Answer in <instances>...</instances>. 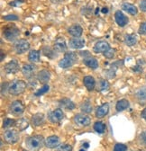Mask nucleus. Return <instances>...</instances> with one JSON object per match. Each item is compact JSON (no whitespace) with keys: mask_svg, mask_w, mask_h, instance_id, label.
Wrapping results in <instances>:
<instances>
[{"mask_svg":"<svg viewBox=\"0 0 146 151\" xmlns=\"http://www.w3.org/2000/svg\"><path fill=\"white\" fill-rule=\"evenodd\" d=\"M26 147H28L29 150L31 151H38L41 149L44 144V139L41 135H35L29 137L25 140Z\"/></svg>","mask_w":146,"mask_h":151,"instance_id":"1","label":"nucleus"},{"mask_svg":"<svg viewBox=\"0 0 146 151\" xmlns=\"http://www.w3.org/2000/svg\"><path fill=\"white\" fill-rule=\"evenodd\" d=\"M3 35L7 41L13 42L20 35V30L15 24H8L3 29Z\"/></svg>","mask_w":146,"mask_h":151,"instance_id":"2","label":"nucleus"},{"mask_svg":"<svg viewBox=\"0 0 146 151\" xmlns=\"http://www.w3.org/2000/svg\"><path fill=\"white\" fill-rule=\"evenodd\" d=\"M26 88V83L23 80H15L8 86V92L12 96H19L23 93Z\"/></svg>","mask_w":146,"mask_h":151,"instance_id":"3","label":"nucleus"},{"mask_svg":"<svg viewBox=\"0 0 146 151\" xmlns=\"http://www.w3.org/2000/svg\"><path fill=\"white\" fill-rule=\"evenodd\" d=\"M78 60V56L75 52H67L64 55V58L59 62V66L61 68H68L74 65Z\"/></svg>","mask_w":146,"mask_h":151,"instance_id":"4","label":"nucleus"},{"mask_svg":"<svg viewBox=\"0 0 146 151\" xmlns=\"http://www.w3.org/2000/svg\"><path fill=\"white\" fill-rule=\"evenodd\" d=\"M9 111L14 116H20L25 111V106L21 101H14L9 107Z\"/></svg>","mask_w":146,"mask_h":151,"instance_id":"5","label":"nucleus"},{"mask_svg":"<svg viewBox=\"0 0 146 151\" xmlns=\"http://www.w3.org/2000/svg\"><path fill=\"white\" fill-rule=\"evenodd\" d=\"M4 139L9 144H14L19 140V133L15 129H8L4 133Z\"/></svg>","mask_w":146,"mask_h":151,"instance_id":"6","label":"nucleus"},{"mask_svg":"<svg viewBox=\"0 0 146 151\" xmlns=\"http://www.w3.org/2000/svg\"><path fill=\"white\" fill-rule=\"evenodd\" d=\"M14 47L17 54H23L30 49V43L26 40L21 39V40H18L14 43Z\"/></svg>","mask_w":146,"mask_h":151,"instance_id":"7","label":"nucleus"},{"mask_svg":"<svg viewBox=\"0 0 146 151\" xmlns=\"http://www.w3.org/2000/svg\"><path fill=\"white\" fill-rule=\"evenodd\" d=\"M49 120L53 123H58L61 121H62L64 117V113L61 109H55L54 111H51L49 113Z\"/></svg>","mask_w":146,"mask_h":151,"instance_id":"8","label":"nucleus"},{"mask_svg":"<svg viewBox=\"0 0 146 151\" xmlns=\"http://www.w3.org/2000/svg\"><path fill=\"white\" fill-rule=\"evenodd\" d=\"M74 122L80 127H86L88 126L90 123V118L85 114H77L74 117Z\"/></svg>","mask_w":146,"mask_h":151,"instance_id":"9","label":"nucleus"},{"mask_svg":"<svg viewBox=\"0 0 146 151\" xmlns=\"http://www.w3.org/2000/svg\"><path fill=\"white\" fill-rule=\"evenodd\" d=\"M115 19L116 24L120 26V27H124L127 24H128V18H127L124 13L122 11H116L115 14Z\"/></svg>","mask_w":146,"mask_h":151,"instance_id":"10","label":"nucleus"},{"mask_svg":"<svg viewBox=\"0 0 146 151\" xmlns=\"http://www.w3.org/2000/svg\"><path fill=\"white\" fill-rule=\"evenodd\" d=\"M19 64L16 60H11L9 61L7 64L5 65L4 67V69L6 71V73L7 74H14V73H16L18 70H19Z\"/></svg>","mask_w":146,"mask_h":151,"instance_id":"11","label":"nucleus"},{"mask_svg":"<svg viewBox=\"0 0 146 151\" xmlns=\"http://www.w3.org/2000/svg\"><path fill=\"white\" fill-rule=\"evenodd\" d=\"M109 49H110V46H109L107 42H105V41L98 42L94 45V48H93V50L96 53H104Z\"/></svg>","mask_w":146,"mask_h":151,"instance_id":"12","label":"nucleus"},{"mask_svg":"<svg viewBox=\"0 0 146 151\" xmlns=\"http://www.w3.org/2000/svg\"><path fill=\"white\" fill-rule=\"evenodd\" d=\"M60 145V139L58 136H50L45 140V146L49 148H55Z\"/></svg>","mask_w":146,"mask_h":151,"instance_id":"13","label":"nucleus"},{"mask_svg":"<svg viewBox=\"0 0 146 151\" xmlns=\"http://www.w3.org/2000/svg\"><path fill=\"white\" fill-rule=\"evenodd\" d=\"M54 50H56L59 52H64L67 50V45L65 39L62 37H60L54 42Z\"/></svg>","mask_w":146,"mask_h":151,"instance_id":"14","label":"nucleus"},{"mask_svg":"<svg viewBox=\"0 0 146 151\" xmlns=\"http://www.w3.org/2000/svg\"><path fill=\"white\" fill-rule=\"evenodd\" d=\"M36 67L33 64H25L24 65V67L22 68V72L23 75L26 78H30L33 75L34 71H35Z\"/></svg>","mask_w":146,"mask_h":151,"instance_id":"15","label":"nucleus"},{"mask_svg":"<svg viewBox=\"0 0 146 151\" xmlns=\"http://www.w3.org/2000/svg\"><path fill=\"white\" fill-rule=\"evenodd\" d=\"M85 40L81 38H73L69 41V47L72 49H81L85 45Z\"/></svg>","mask_w":146,"mask_h":151,"instance_id":"16","label":"nucleus"},{"mask_svg":"<svg viewBox=\"0 0 146 151\" xmlns=\"http://www.w3.org/2000/svg\"><path fill=\"white\" fill-rule=\"evenodd\" d=\"M68 32L71 36H73L74 38H80L82 35L83 29L80 25H72L69 28Z\"/></svg>","mask_w":146,"mask_h":151,"instance_id":"17","label":"nucleus"},{"mask_svg":"<svg viewBox=\"0 0 146 151\" xmlns=\"http://www.w3.org/2000/svg\"><path fill=\"white\" fill-rule=\"evenodd\" d=\"M109 111V105L108 104H103L101 106H99L96 111V116L98 118H103L105 117Z\"/></svg>","mask_w":146,"mask_h":151,"instance_id":"18","label":"nucleus"},{"mask_svg":"<svg viewBox=\"0 0 146 151\" xmlns=\"http://www.w3.org/2000/svg\"><path fill=\"white\" fill-rule=\"evenodd\" d=\"M83 82H84V85L88 91L94 90V88L96 86V81H95L94 78H92L91 76H87V77L84 78Z\"/></svg>","mask_w":146,"mask_h":151,"instance_id":"19","label":"nucleus"},{"mask_svg":"<svg viewBox=\"0 0 146 151\" xmlns=\"http://www.w3.org/2000/svg\"><path fill=\"white\" fill-rule=\"evenodd\" d=\"M83 62L87 67L92 69H96L98 68V61L96 58H93V57H88L87 59H84Z\"/></svg>","mask_w":146,"mask_h":151,"instance_id":"20","label":"nucleus"},{"mask_svg":"<svg viewBox=\"0 0 146 151\" xmlns=\"http://www.w3.org/2000/svg\"><path fill=\"white\" fill-rule=\"evenodd\" d=\"M122 8L124 11H126L128 14H130L131 15H135L138 13V9L135 6L129 4V3H124L122 6Z\"/></svg>","mask_w":146,"mask_h":151,"instance_id":"21","label":"nucleus"},{"mask_svg":"<svg viewBox=\"0 0 146 151\" xmlns=\"http://www.w3.org/2000/svg\"><path fill=\"white\" fill-rule=\"evenodd\" d=\"M37 78L41 83H47L51 78V74L47 70H42L37 74Z\"/></svg>","mask_w":146,"mask_h":151,"instance_id":"22","label":"nucleus"},{"mask_svg":"<svg viewBox=\"0 0 146 151\" xmlns=\"http://www.w3.org/2000/svg\"><path fill=\"white\" fill-rule=\"evenodd\" d=\"M43 122H44V116L43 113H37V114L33 115L32 118V123L34 126H40Z\"/></svg>","mask_w":146,"mask_h":151,"instance_id":"23","label":"nucleus"},{"mask_svg":"<svg viewBox=\"0 0 146 151\" xmlns=\"http://www.w3.org/2000/svg\"><path fill=\"white\" fill-rule=\"evenodd\" d=\"M124 42L127 46H134L137 42V38L134 34H127L124 37Z\"/></svg>","mask_w":146,"mask_h":151,"instance_id":"24","label":"nucleus"},{"mask_svg":"<svg viewBox=\"0 0 146 151\" xmlns=\"http://www.w3.org/2000/svg\"><path fill=\"white\" fill-rule=\"evenodd\" d=\"M128 107H129V102L127 101L126 99L119 100V101L116 103V109L117 111H124L125 109H127Z\"/></svg>","mask_w":146,"mask_h":151,"instance_id":"25","label":"nucleus"},{"mask_svg":"<svg viewBox=\"0 0 146 151\" xmlns=\"http://www.w3.org/2000/svg\"><path fill=\"white\" fill-rule=\"evenodd\" d=\"M28 60L33 63L38 62L40 60V51H38V50H31L29 55H28Z\"/></svg>","mask_w":146,"mask_h":151,"instance_id":"26","label":"nucleus"},{"mask_svg":"<svg viewBox=\"0 0 146 151\" xmlns=\"http://www.w3.org/2000/svg\"><path fill=\"white\" fill-rule=\"evenodd\" d=\"M60 104H61L62 107H64V108H66V109H68V110H72V109H74V108H75L74 103L71 102V101H70L69 99H68V98H63V99H61V100L60 101Z\"/></svg>","mask_w":146,"mask_h":151,"instance_id":"27","label":"nucleus"},{"mask_svg":"<svg viewBox=\"0 0 146 151\" xmlns=\"http://www.w3.org/2000/svg\"><path fill=\"white\" fill-rule=\"evenodd\" d=\"M97 89H98V91H100V92L107 91L109 89V84H108V82L106 80H105V79H99Z\"/></svg>","mask_w":146,"mask_h":151,"instance_id":"28","label":"nucleus"},{"mask_svg":"<svg viewBox=\"0 0 146 151\" xmlns=\"http://www.w3.org/2000/svg\"><path fill=\"white\" fill-rule=\"evenodd\" d=\"M28 125H29V123H28V122H27L25 118H21V119H19L18 121L15 122V126H16L18 129H19L20 130L25 129L28 127Z\"/></svg>","mask_w":146,"mask_h":151,"instance_id":"29","label":"nucleus"},{"mask_svg":"<svg viewBox=\"0 0 146 151\" xmlns=\"http://www.w3.org/2000/svg\"><path fill=\"white\" fill-rule=\"evenodd\" d=\"M94 129L97 132H98V133L102 134V133H104L105 130H106V124L103 123L102 122H97L94 124Z\"/></svg>","mask_w":146,"mask_h":151,"instance_id":"30","label":"nucleus"},{"mask_svg":"<svg viewBox=\"0 0 146 151\" xmlns=\"http://www.w3.org/2000/svg\"><path fill=\"white\" fill-rule=\"evenodd\" d=\"M136 97L142 101L146 100V87H142L136 92Z\"/></svg>","mask_w":146,"mask_h":151,"instance_id":"31","label":"nucleus"},{"mask_svg":"<svg viewBox=\"0 0 146 151\" xmlns=\"http://www.w3.org/2000/svg\"><path fill=\"white\" fill-rule=\"evenodd\" d=\"M80 108H81V111L83 112H86V113H90L91 111H92V106H91V104L88 101L84 102Z\"/></svg>","mask_w":146,"mask_h":151,"instance_id":"32","label":"nucleus"},{"mask_svg":"<svg viewBox=\"0 0 146 151\" xmlns=\"http://www.w3.org/2000/svg\"><path fill=\"white\" fill-rule=\"evenodd\" d=\"M116 50L115 49L110 48L109 50H107L106 52H104V56L106 57V59H113L115 57V55H116Z\"/></svg>","mask_w":146,"mask_h":151,"instance_id":"33","label":"nucleus"},{"mask_svg":"<svg viewBox=\"0 0 146 151\" xmlns=\"http://www.w3.org/2000/svg\"><path fill=\"white\" fill-rule=\"evenodd\" d=\"M49 89H50L49 86H48V85H44L41 89H39L37 92H36V93H34V96H42V94L47 93V92L49 91Z\"/></svg>","mask_w":146,"mask_h":151,"instance_id":"34","label":"nucleus"},{"mask_svg":"<svg viewBox=\"0 0 146 151\" xmlns=\"http://www.w3.org/2000/svg\"><path fill=\"white\" fill-rule=\"evenodd\" d=\"M13 125H15V122L14 120L9 119V118L5 119V121L3 122V128H9Z\"/></svg>","mask_w":146,"mask_h":151,"instance_id":"35","label":"nucleus"},{"mask_svg":"<svg viewBox=\"0 0 146 151\" xmlns=\"http://www.w3.org/2000/svg\"><path fill=\"white\" fill-rule=\"evenodd\" d=\"M126 150H127V147L121 143L116 144L114 147V151H126Z\"/></svg>","mask_w":146,"mask_h":151,"instance_id":"36","label":"nucleus"},{"mask_svg":"<svg viewBox=\"0 0 146 151\" xmlns=\"http://www.w3.org/2000/svg\"><path fill=\"white\" fill-rule=\"evenodd\" d=\"M57 151H72V147L70 145H67V144H64V145H61L58 147Z\"/></svg>","mask_w":146,"mask_h":151,"instance_id":"37","label":"nucleus"},{"mask_svg":"<svg viewBox=\"0 0 146 151\" xmlns=\"http://www.w3.org/2000/svg\"><path fill=\"white\" fill-rule=\"evenodd\" d=\"M4 19L7 21H17L18 19H19V17L15 14H8V15H5Z\"/></svg>","mask_w":146,"mask_h":151,"instance_id":"38","label":"nucleus"},{"mask_svg":"<svg viewBox=\"0 0 146 151\" xmlns=\"http://www.w3.org/2000/svg\"><path fill=\"white\" fill-rule=\"evenodd\" d=\"M139 33L140 34H146V22L145 23H142L139 28Z\"/></svg>","mask_w":146,"mask_h":151,"instance_id":"39","label":"nucleus"},{"mask_svg":"<svg viewBox=\"0 0 146 151\" xmlns=\"http://www.w3.org/2000/svg\"><path fill=\"white\" fill-rule=\"evenodd\" d=\"M25 2V0H14V2H11L9 5L10 6H20L22 3Z\"/></svg>","mask_w":146,"mask_h":151,"instance_id":"40","label":"nucleus"},{"mask_svg":"<svg viewBox=\"0 0 146 151\" xmlns=\"http://www.w3.org/2000/svg\"><path fill=\"white\" fill-rule=\"evenodd\" d=\"M140 9L142 12H146V0H142L140 3Z\"/></svg>","mask_w":146,"mask_h":151,"instance_id":"41","label":"nucleus"},{"mask_svg":"<svg viewBox=\"0 0 146 151\" xmlns=\"http://www.w3.org/2000/svg\"><path fill=\"white\" fill-rule=\"evenodd\" d=\"M141 115H142V117L146 121V108L143 109V111H142V114H141Z\"/></svg>","mask_w":146,"mask_h":151,"instance_id":"42","label":"nucleus"},{"mask_svg":"<svg viewBox=\"0 0 146 151\" xmlns=\"http://www.w3.org/2000/svg\"><path fill=\"white\" fill-rule=\"evenodd\" d=\"M102 12H103L104 14H107V13H108V10H107V8H103V9H102Z\"/></svg>","mask_w":146,"mask_h":151,"instance_id":"43","label":"nucleus"},{"mask_svg":"<svg viewBox=\"0 0 146 151\" xmlns=\"http://www.w3.org/2000/svg\"><path fill=\"white\" fill-rule=\"evenodd\" d=\"M1 54H2V57H1V61L4 60V53L3 52H1Z\"/></svg>","mask_w":146,"mask_h":151,"instance_id":"44","label":"nucleus"},{"mask_svg":"<svg viewBox=\"0 0 146 151\" xmlns=\"http://www.w3.org/2000/svg\"><path fill=\"white\" fill-rule=\"evenodd\" d=\"M80 151H86V150H84V149H80Z\"/></svg>","mask_w":146,"mask_h":151,"instance_id":"45","label":"nucleus"}]
</instances>
